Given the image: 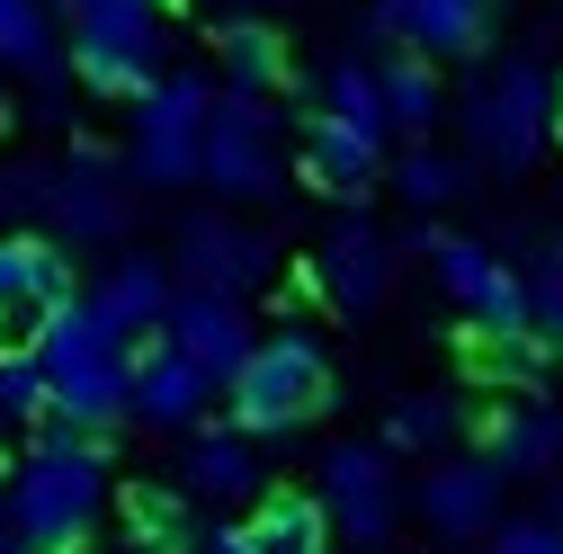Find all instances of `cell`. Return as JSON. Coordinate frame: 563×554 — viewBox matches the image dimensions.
Masks as SVG:
<instances>
[{
	"instance_id": "obj_8",
	"label": "cell",
	"mask_w": 563,
	"mask_h": 554,
	"mask_svg": "<svg viewBox=\"0 0 563 554\" xmlns=\"http://www.w3.org/2000/svg\"><path fill=\"white\" fill-rule=\"evenodd\" d=\"M81 90L99 99H144L162 81V19L153 10H125V19H73V54Z\"/></svg>"
},
{
	"instance_id": "obj_21",
	"label": "cell",
	"mask_w": 563,
	"mask_h": 554,
	"mask_svg": "<svg viewBox=\"0 0 563 554\" xmlns=\"http://www.w3.org/2000/svg\"><path fill=\"white\" fill-rule=\"evenodd\" d=\"M188 492L197 501H251L260 492V439L251 430H188Z\"/></svg>"
},
{
	"instance_id": "obj_26",
	"label": "cell",
	"mask_w": 563,
	"mask_h": 554,
	"mask_svg": "<svg viewBox=\"0 0 563 554\" xmlns=\"http://www.w3.org/2000/svg\"><path fill=\"white\" fill-rule=\"evenodd\" d=\"M54 411V376L36 358V340H19V350H0V430H36Z\"/></svg>"
},
{
	"instance_id": "obj_11",
	"label": "cell",
	"mask_w": 563,
	"mask_h": 554,
	"mask_svg": "<svg viewBox=\"0 0 563 554\" xmlns=\"http://www.w3.org/2000/svg\"><path fill=\"white\" fill-rule=\"evenodd\" d=\"M170 268H179V287L251 296L260 277L277 268V251H268V233H251L242 215H188V224H179V251H170Z\"/></svg>"
},
{
	"instance_id": "obj_3",
	"label": "cell",
	"mask_w": 563,
	"mask_h": 554,
	"mask_svg": "<svg viewBox=\"0 0 563 554\" xmlns=\"http://www.w3.org/2000/svg\"><path fill=\"white\" fill-rule=\"evenodd\" d=\"M331 402H340V376H331V350L305 322L251 340V358L233 367V430H251V439H287Z\"/></svg>"
},
{
	"instance_id": "obj_32",
	"label": "cell",
	"mask_w": 563,
	"mask_h": 554,
	"mask_svg": "<svg viewBox=\"0 0 563 554\" xmlns=\"http://www.w3.org/2000/svg\"><path fill=\"white\" fill-rule=\"evenodd\" d=\"M54 206V170L45 162H0V233H36Z\"/></svg>"
},
{
	"instance_id": "obj_33",
	"label": "cell",
	"mask_w": 563,
	"mask_h": 554,
	"mask_svg": "<svg viewBox=\"0 0 563 554\" xmlns=\"http://www.w3.org/2000/svg\"><path fill=\"white\" fill-rule=\"evenodd\" d=\"M537 322H545V340L563 350V242H545V259H537Z\"/></svg>"
},
{
	"instance_id": "obj_39",
	"label": "cell",
	"mask_w": 563,
	"mask_h": 554,
	"mask_svg": "<svg viewBox=\"0 0 563 554\" xmlns=\"http://www.w3.org/2000/svg\"><path fill=\"white\" fill-rule=\"evenodd\" d=\"M554 134H563V99H554Z\"/></svg>"
},
{
	"instance_id": "obj_36",
	"label": "cell",
	"mask_w": 563,
	"mask_h": 554,
	"mask_svg": "<svg viewBox=\"0 0 563 554\" xmlns=\"http://www.w3.org/2000/svg\"><path fill=\"white\" fill-rule=\"evenodd\" d=\"M73 19H125V10H162V0H63Z\"/></svg>"
},
{
	"instance_id": "obj_30",
	"label": "cell",
	"mask_w": 563,
	"mask_h": 554,
	"mask_svg": "<svg viewBox=\"0 0 563 554\" xmlns=\"http://www.w3.org/2000/svg\"><path fill=\"white\" fill-rule=\"evenodd\" d=\"M322 108L349 117V125H367V134H394L385 125V90H376V63H331V73H322Z\"/></svg>"
},
{
	"instance_id": "obj_37",
	"label": "cell",
	"mask_w": 563,
	"mask_h": 554,
	"mask_svg": "<svg viewBox=\"0 0 563 554\" xmlns=\"http://www.w3.org/2000/svg\"><path fill=\"white\" fill-rule=\"evenodd\" d=\"M0 554H27L19 545V519H10V492H0Z\"/></svg>"
},
{
	"instance_id": "obj_14",
	"label": "cell",
	"mask_w": 563,
	"mask_h": 554,
	"mask_svg": "<svg viewBox=\"0 0 563 554\" xmlns=\"http://www.w3.org/2000/svg\"><path fill=\"white\" fill-rule=\"evenodd\" d=\"M206 402H216V376H206L188 350H170V340H134V421L144 430H197L206 421Z\"/></svg>"
},
{
	"instance_id": "obj_20",
	"label": "cell",
	"mask_w": 563,
	"mask_h": 554,
	"mask_svg": "<svg viewBox=\"0 0 563 554\" xmlns=\"http://www.w3.org/2000/svg\"><path fill=\"white\" fill-rule=\"evenodd\" d=\"M483 456L501 465V474H554V465H563V411H554V402H510V411H492Z\"/></svg>"
},
{
	"instance_id": "obj_29",
	"label": "cell",
	"mask_w": 563,
	"mask_h": 554,
	"mask_svg": "<svg viewBox=\"0 0 563 554\" xmlns=\"http://www.w3.org/2000/svg\"><path fill=\"white\" fill-rule=\"evenodd\" d=\"M545 340H537V322L528 331H483V358H474V376L483 385H545Z\"/></svg>"
},
{
	"instance_id": "obj_6",
	"label": "cell",
	"mask_w": 563,
	"mask_h": 554,
	"mask_svg": "<svg viewBox=\"0 0 563 554\" xmlns=\"http://www.w3.org/2000/svg\"><path fill=\"white\" fill-rule=\"evenodd\" d=\"M197 179L216 188L224 206H251V197H277L287 179V153H277V108L268 90H216V117H206V162Z\"/></svg>"
},
{
	"instance_id": "obj_9",
	"label": "cell",
	"mask_w": 563,
	"mask_h": 554,
	"mask_svg": "<svg viewBox=\"0 0 563 554\" xmlns=\"http://www.w3.org/2000/svg\"><path fill=\"white\" fill-rule=\"evenodd\" d=\"M45 224H54V242H125L134 233V170H117L99 144H81L54 170Z\"/></svg>"
},
{
	"instance_id": "obj_38",
	"label": "cell",
	"mask_w": 563,
	"mask_h": 554,
	"mask_svg": "<svg viewBox=\"0 0 563 554\" xmlns=\"http://www.w3.org/2000/svg\"><path fill=\"white\" fill-rule=\"evenodd\" d=\"M545 519H554V528H563V474H554V492H545Z\"/></svg>"
},
{
	"instance_id": "obj_15",
	"label": "cell",
	"mask_w": 563,
	"mask_h": 554,
	"mask_svg": "<svg viewBox=\"0 0 563 554\" xmlns=\"http://www.w3.org/2000/svg\"><path fill=\"white\" fill-rule=\"evenodd\" d=\"M385 287H394V242L367 215H340L331 242H322V259H313V296L340 304V313H376Z\"/></svg>"
},
{
	"instance_id": "obj_31",
	"label": "cell",
	"mask_w": 563,
	"mask_h": 554,
	"mask_svg": "<svg viewBox=\"0 0 563 554\" xmlns=\"http://www.w3.org/2000/svg\"><path fill=\"white\" fill-rule=\"evenodd\" d=\"M394 188H402V206H420V215H439V206L465 188V162H448V153H430V144H411L402 162H394Z\"/></svg>"
},
{
	"instance_id": "obj_7",
	"label": "cell",
	"mask_w": 563,
	"mask_h": 554,
	"mask_svg": "<svg viewBox=\"0 0 563 554\" xmlns=\"http://www.w3.org/2000/svg\"><path fill=\"white\" fill-rule=\"evenodd\" d=\"M322 510H331V536L349 554H385L394 519H402V483H394V447L376 439H340L322 456Z\"/></svg>"
},
{
	"instance_id": "obj_17",
	"label": "cell",
	"mask_w": 563,
	"mask_h": 554,
	"mask_svg": "<svg viewBox=\"0 0 563 554\" xmlns=\"http://www.w3.org/2000/svg\"><path fill=\"white\" fill-rule=\"evenodd\" d=\"M296 162H305V188H322V197H367L376 170H385V134H367V125H349V117L322 108L296 134Z\"/></svg>"
},
{
	"instance_id": "obj_12",
	"label": "cell",
	"mask_w": 563,
	"mask_h": 554,
	"mask_svg": "<svg viewBox=\"0 0 563 554\" xmlns=\"http://www.w3.org/2000/svg\"><path fill=\"white\" fill-rule=\"evenodd\" d=\"M501 483H510V474L492 465V456H448V447H439V465L420 474L411 501H420V519L456 545V536H492V528H501Z\"/></svg>"
},
{
	"instance_id": "obj_22",
	"label": "cell",
	"mask_w": 563,
	"mask_h": 554,
	"mask_svg": "<svg viewBox=\"0 0 563 554\" xmlns=\"http://www.w3.org/2000/svg\"><path fill=\"white\" fill-rule=\"evenodd\" d=\"M251 545H260V554H331V510H322V492H296V483L260 492Z\"/></svg>"
},
{
	"instance_id": "obj_2",
	"label": "cell",
	"mask_w": 563,
	"mask_h": 554,
	"mask_svg": "<svg viewBox=\"0 0 563 554\" xmlns=\"http://www.w3.org/2000/svg\"><path fill=\"white\" fill-rule=\"evenodd\" d=\"M36 358H45V376H54V421H73V430H117V421H134V340H125L90 296L45 304Z\"/></svg>"
},
{
	"instance_id": "obj_34",
	"label": "cell",
	"mask_w": 563,
	"mask_h": 554,
	"mask_svg": "<svg viewBox=\"0 0 563 554\" xmlns=\"http://www.w3.org/2000/svg\"><path fill=\"white\" fill-rule=\"evenodd\" d=\"M483 554H563V528L554 519H501Z\"/></svg>"
},
{
	"instance_id": "obj_19",
	"label": "cell",
	"mask_w": 563,
	"mask_h": 554,
	"mask_svg": "<svg viewBox=\"0 0 563 554\" xmlns=\"http://www.w3.org/2000/svg\"><path fill=\"white\" fill-rule=\"evenodd\" d=\"M73 287V251H63L54 233H0V313H45Z\"/></svg>"
},
{
	"instance_id": "obj_1",
	"label": "cell",
	"mask_w": 563,
	"mask_h": 554,
	"mask_svg": "<svg viewBox=\"0 0 563 554\" xmlns=\"http://www.w3.org/2000/svg\"><path fill=\"white\" fill-rule=\"evenodd\" d=\"M108 510V430H73V421H36V447L19 456L10 483V519L27 554H81L90 528Z\"/></svg>"
},
{
	"instance_id": "obj_23",
	"label": "cell",
	"mask_w": 563,
	"mask_h": 554,
	"mask_svg": "<svg viewBox=\"0 0 563 554\" xmlns=\"http://www.w3.org/2000/svg\"><path fill=\"white\" fill-rule=\"evenodd\" d=\"M0 63H10V73H27L36 90L63 81V45H54L45 0H0Z\"/></svg>"
},
{
	"instance_id": "obj_4",
	"label": "cell",
	"mask_w": 563,
	"mask_h": 554,
	"mask_svg": "<svg viewBox=\"0 0 563 554\" xmlns=\"http://www.w3.org/2000/svg\"><path fill=\"white\" fill-rule=\"evenodd\" d=\"M554 73H545V63L537 54H510L501 63V73H492L474 99H465V144L492 162V170H528L537 153H545V134H554Z\"/></svg>"
},
{
	"instance_id": "obj_25",
	"label": "cell",
	"mask_w": 563,
	"mask_h": 554,
	"mask_svg": "<svg viewBox=\"0 0 563 554\" xmlns=\"http://www.w3.org/2000/svg\"><path fill=\"white\" fill-rule=\"evenodd\" d=\"M125 528H134V545H153V554H188L197 545L188 492H170V483H125Z\"/></svg>"
},
{
	"instance_id": "obj_35",
	"label": "cell",
	"mask_w": 563,
	"mask_h": 554,
	"mask_svg": "<svg viewBox=\"0 0 563 554\" xmlns=\"http://www.w3.org/2000/svg\"><path fill=\"white\" fill-rule=\"evenodd\" d=\"M197 554H260L251 545V519L242 528H197Z\"/></svg>"
},
{
	"instance_id": "obj_13",
	"label": "cell",
	"mask_w": 563,
	"mask_h": 554,
	"mask_svg": "<svg viewBox=\"0 0 563 554\" xmlns=\"http://www.w3.org/2000/svg\"><path fill=\"white\" fill-rule=\"evenodd\" d=\"M367 36H402L430 63H465V54L492 45V0H376Z\"/></svg>"
},
{
	"instance_id": "obj_28",
	"label": "cell",
	"mask_w": 563,
	"mask_h": 554,
	"mask_svg": "<svg viewBox=\"0 0 563 554\" xmlns=\"http://www.w3.org/2000/svg\"><path fill=\"white\" fill-rule=\"evenodd\" d=\"M456 394H402L394 402V421H385V447H411V456H439L448 439H456Z\"/></svg>"
},
{
	"instance_id": "obj_24",
	"label": "cell",
	"mask_w": 563,
	"mask_h": 554,
	"mask_svg": "<svg viewBox=\"0 0 563 554\" xmlns=\"http://www.w3.org/2000/svg\"><path fill=\"white\" fill-rule=\"evenodd\" d=\"M376 90H385V125H402V134H430L439 108H448L430 54H394V63H376Z\"/></svg>"
},
{
	"instance_id": "obj_18",
	"label": "cell",
	"mask_w": 563,
	"mask_h": 554,
	"mask_svg": "<svg viewBox=\"0 0 563 554\" xmlns=\"http://www.w3.org/2000/svg\"><path fill=\"white\" fill-rule=\"evenodd\" d=\"M170 296H179V268L170 259H153V251H125L99 287H90V304L125 331V340H153L162 322H170Z\"/></svg>"
},
{
	"instance_id": "obj_16",
	"label": "cell",
	"mask_w": 563,
	"mask_h": 554,
	"mask_svg": "<svg viewBox=\"0 0 563 554\" xmlns=\"http://www.w3.org/2000/svg\"><path fill=\"white\" fill-rule=\"evenodd\" d=\"M162 340L170 350H188L216 385H233V367L251 358V313H242V296H216V287H179L170 296V322H162Z\"/></svg>"
},
{
	"instance_id": "obj_5",
	"label": "cell",
	"mask_w": 563,
	"mask_h": 554,
	"mask_svg": "<svg viewBox=\"0 0 563 554\" xmlns=\"http://www.w3.org/2000/svg\"><path fill=\"white\" fill-rule=\"evenodd\" d=\"M206 117H216V81L206 73H162L144 99H134V153L125 170L144 188H188L206 162Z\"/></svg>"
},
{
	"instance_id": "obj_27",
	"label": "cell",
	"mask_w": 563,
	"mask_h": 554,
	"mask_svg": "<svg viewBox=\"0 0 563 554\" xmlns=\"http://www.w3.org/2000/svg\"><path fill=\"white\" fill-rule=\"evenodd\" d=\"M216 45H224V81H233V90H277V81H287V45H277V27L233 19Z\"/></svg>"
},
{
	"instance_id": "obj_10",
	"label": "cell",
	"mask_w": 563,
	"mask_h": 554,
	"mask_svg": "<svg viewBox=\"0 0 563 554\" xmlns=\"http://www.w3.org/2000/svg\"><path fill=\"white\" fill-rule=\"evenodd\" d=\"M430 259H439V287L474 313V331H528V322H537L528 277H519L501 251H483V242H465V233H439Z\"/></svg>"
}]
</instances>
